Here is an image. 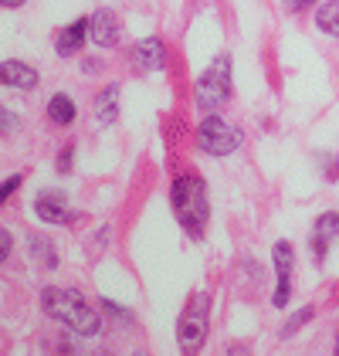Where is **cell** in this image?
Wrapping results in <instances>:
<instances>
[{"instance_id": "1", "label": "cell", "mask_w": 339, "mask_h": 356, "mask_svg": "<svg viewBox=\"0 0 339 356\" xmlns=\"http://www.w3.org/2000/svg\"><path fill=\"white\" fill-rule=\"evenodd\" d=\"M41 309L61 323V326H68L72 332H78L85 339H92V336H99L102 332V316L85 302L82 292H75V289H61V285H44V292H41Z\"/></svg>"}, {"instance_id": "2", "label": "cell", "mask_w": 339, "mask_h": 356, "mask_svg": "<svg viewBox=\"0 0 339 356\" xmlns=\"http://www.w3.org/2000/svg\"><path fill=\"white\" fill-rule=\"evenodd\" d=\"M170 204H173V214L180 220V227L190 234V238H204V227L210 220V200H207V184L200 180L197 173H180L173 184H170Z\"/></svg>"}, {"instance_id": "3", "label": "cell", "mask_w": 339, "mask_h": 356, "mask_svg": "<svg viewBox=\"0 0 339 356\" xmlns=\"http://www.w3.org/2000/svg\"><path fill=\"white\" fill-rule=\"evenodd\" d=\"M210 332V296L197 292L194 299L187 302V309L180 312V323H176V343L183 353H197L204 346Z\"/></svg>"}, {"instance_id": "4", "label": "cell", "mask_w": 339, "mask_h": 356, "mask_svg": "<svg viewBox=\"0 0 339 356\" xmlns=\"http://www.w3.org/2000/svg\"><path fill=\"white\" fill-rule=\"evenodd\" d=\"M194 95H197L200 112H217L221 106H227V99H231V58L217 55L210 61V68L197 79Z\"/></svg>"}, {"instance_id": "5", "label": "cell", "mask_w": 339, "mask_h": 356, "mask_svg": "<svg viewBox=\"0 0 339 356\" xmlns=\"http://www.w3.org/2000/svg\"><path fill=\"white\" fill-rule=\"evenodd\" d=\"M241 143H245V133L214 112H207V119L197 126V146L207 156H231Z\"/></svg>"}, {"instance_id": "6", "label": "cell", "mask_w": 339, "mask_h": 356, "mask_svg": "<svg viewBox=\"0 0 339 356\" xmlns=\"http://www.w3.org/2000/svg\"><path fill=\"white\" fill-rule=\"evenodd\" d=\"M272 258H275V296H272V305L285 309L288 296H292V245L288 241H275Z\"/></svg>"}, {"instance_id": "7", "label": "cell", "mask_w": 339, "mask_h": 356, "mask_svg": "<svg viewBox=\"0 0 339 356\" xmlns=\"http://www.w3.org/2000/svg\"><path fill=\"white\" fill-rule=\"evenodd\" d=\"M129 65L136 72H163L167 68V44L160 38H142L129 48Z\"/></svg>"}, {"instance_id": "8", "label": "cell", "mask_w": 339, "mask_h": 356, "mask_svg": "<svg viewBox=\"0 0 339 356\" xmlns=\"http://www.w3.org/2000/svg\"><path fill=\"white\" fill-rule=\"evenodd\" d=\"M85 38H92V21H85V17H78V21H72L68 28H61L55 34V51L61 58H72L78 55L85 48Z\"/></svg>"}, {"instance_id": "9", "label": "cell", "mask_w": 339, "mask_h": 356, "mask_svg": "<svg viewBox=\"0 0 339 356\" xmlns=\"http://www.w3.org/2000/svg\"><path fill=\"white\" fill-rule=\"evenodd\" d=\"M119 38H122V28H119L115 10H109V7L95 10V14H92V41H95L99 48H115Z\"/></svg>"}, {"instance_id": "10", "label": "cell", "mask_w": 339, "mask_h": 356, "mask_svg": "<svg viewBox=\"0 0 339 356\" xmlns=\"http://www.w3.org/2000/svg\"><path fill=\"white\" fill-rule=\"evenodd\" d=\"M34 214L44 224H65L68 220V197L61 191H41L34 200Z\"/></svg>"}, {"instance_id": "11", "label": "cell", "mask_w": 339, "mask_h": 356, "mask_svg": "<svg viewBox=\"0 0 339 356\" xmlns=\"http://www.w3.org/2000/svg\"><path fill=\"white\" fill-rule=\"evenodd\" d=\"M0 79H3V85L7 88H24V92H31V88H38V72L31 68V65H24V61H17V58H7L3 65H0Z\"/></svg>"}, {"instance_id": "12", "label": "cell", "mask_w": 339, "mask_h": 356, "mask_svg": "<svg viewBox=\"0 0 339 356\" xmlns=\"http://www.w3.org/2000/svg\"><path fill=\"white\" fill-rule=\"evenodd\" d=\"M95 119L102 122V126H113L115 119H119V85H106L99 95H95Z\"/></svg>"}, {"instance_id": "13", "label": "cell", "mask_w": 339, "mask_h": 356, "mask_svg": "<svg viewBox=\"0 0 339 356\" xmlns=\"http://www.w3.org/2000/svg\"><path fill=\"white\" fill-rule=\"evenodd\" d=\"M75 115H78V109H75V102L68 99V95H51V102H48V119L55 122V126H72L75 122Z\"/></svg>"}, {"instance_id": "14", "label": "cell", "mask_w": 339, "mask_h": 356, "mask_svg": "<svg viewBox=\"0 0 339 356\" xmlns=\"http://www.w3.org/2000/svg\"><path fill=\"white\" fill-rule=\"evenodd\" d=\"M315 28L329 38H339V0H326L315 10Z\"/></svg>"}, {"instance_id": "15", "label": "cell", "mask_w": 339, "mask_h": 356, "mask_svg": "<svg viewBox=\"0 0 339 356\" xmlns=\"http://www.w3.org/2000/svg\"><path fill=\"white\" fill-rule=\"evenodd\" d=\"M312 316H315V309H312V305H302V309H299V312H295V316H292V319H288V323L282 326V339H288V336H295L299 329H302L306 323H309Z\"/></svg>"}, {"instance_id": "16", "label": "cell", "mask_w": 339, "mask_h": 356, "mask_svg": "<svg viewBox=\"0 0 339 356\" xmlns=\"http://www.w3.org/2000/svg\"><path fill=\"white\" fill-rule=\"evenodd\" d=\"M315 234H322V238L339 234V214L336 211H326V214H319V218H315Z\"/></svg>"}, {"instance_id": "17", "label": "cell", "mask_w": 339, "mask_h": 356, "mask_svg": "<svg viewBox=\"0 0 339 356\" xmlns=\"http://www.w3.org/2000/svg\"><path fill=\"white\" fill-rule=\"evenodd\" d=\"M72 156H75V143L61 146V156L55 160V170H58V173H68V170H72Z\"/></svg>"}, {"instance_id": "18", "label": "cell", "mask_w": 339, "mask_h": 356, "mask_svg": "<svg viewBox=\"0 0 339 356\" xmlns=\"http://www.w3.org/2000/svg\"><path fill=\"white\" fill-rule=\"evenodd\" d=\"M312 254H315V261H322V258L329 254V238H322V234H312Z\"/></svg>"}, {"instance_id": "19", "label": "cell", "mask_w": 339, "mask_h": 356, "mask_svg": "<svg viewBox=\"0 0 339 356\" xmlns=\"http://www.w3.org/2000/svg\"><path fill=\"white\" fill-rule=\"evenodd\" d=\"M17 187H21V173H14V177H10V180H7V184L0 187V200H7L10 193L17 191Z\"/></svg>"}, {"instance_id": "20", "label": "cell", "mask_w": 339, "mask_h": 356, "mask_svg": "<svg viewBox=\"0 0 339 356\" xmlns=\"http://www.w3.org/2000/svg\"><path fill=\"white\" fill-rule=\"evenodd\" d=\"M95 72H102V61H99V58H85L82 61V75H95Z\"/></svg>"}, {"instance_id": "21", "label": "cell", "mask_w": 339, "mask_h": 356, "mask_svg": "<svg viewBox=\"0 0 339 356\" xmlns=\"http://www.w3.org/2000/svg\"><path fill=\"white\" fill-rule=\"evenodd\" d=\"M102 309H106V312H113V316H119V319H126V309H122V305H115L113 299H102Z\"/></svg>"}, {"instance_id": "22", "label": "cell", "mask_w": 339, "mask_h": 356, "mask_svg": "<svg viewBox=\"0 0 339 356\" xmlns=\"http://www.w3.org/2000/svg\"><path fill=\"white\" fill-rule=\"evenodd\" d=\"M0 122H3V129H7V133H14V129H17V115H14V112H3V115H0Z\"/></svg>"}, {"instance_id": "23", "label": "cell", "mask_w": 339, "mask_h": 356, "mask_svg": "<svg viewBox=\"0 0 339 356\" xmlns=\"http://www.w3.org/2000/svg\"><path fill=\"white\" fill-rule=\"evenodd\" d=\"M0 258H10V231L0 234Z\"/></svg>"}, {"instance_id": "24", "label": "cell", "mask_w": 339, "mask_h": 356, "mask_svg": "<svg viewBox=\"0 0 339 356\" xmlns=\"http://www.w3.org/2000/svg\"><path fill=\"white\" fill-rule=\"evenodd\" d=\"M285 3H288L292 10H306V7H312L315 0H285Z\"/></svg>"}, {"instance_id": "25", "label": "cell", "mask_w": 339, "mask_h": 356, "mask_svg": "<svg viewBox=\"0 0 339 356\" xmlns=\"http://www.w3.org/2000/svg\"><path fill=\"white\" fill-rule=\"evenodd\" d=\"M24 3H28V0H3V7H10V10H14V7H24Z\"/></svg>"}, {"instance_id": "26", "label": "cell", "mask_w": 339, "mask_h": 356, "mask_svg": "<svg viewBox=\"0 0 339 356\" xmlns=\"http://www.w3.org/2000/svg\"><path fill=\"white\" fill-rule=\"evenodd\" d=\"M333 353L339 356V332H336V343H333Z\"/></svg>"}]
</instances>
